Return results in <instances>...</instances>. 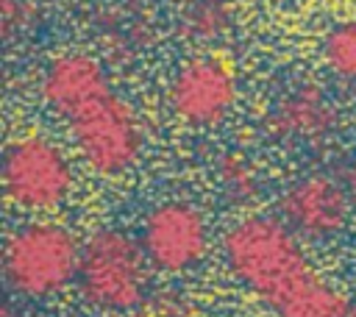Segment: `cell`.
I'll return each instance as SVG.
<instances>
[{
  "label": "cell",
  "instance_id": "1",
  "mask_svg": "<svg viewBox=\"0 0 356 317\" xmlns=\"http://www.w3.org/2000/svg\"><path fill=\"white\" fill-rule=\"evenodd\" d=\"M231 273L278 317H356V306L309 264L284 220L245 217L225 231Z\"/></svg>",
  "mask_w": 356,
  "mask_h": 317
},
{
  "label": "cell",
  "instance_id": "2",
  "mask_svg": "<svg viewBox=\"0 0 356 317\" xmlns=\"http://www.w3.org/2000/svg\"><path fill=\"white\" fill-rule=\"evenodd\" d=\"M44 103L67 122L81 158L106 178L128 172L142 150L136 111L111 89L103 67L83 53L50 61L42 78Z\"/></svg>",
  "mask_w": 356,
  "mask_h": 317
},
{
  "label": "cell",
  "instance_id": "3",
  "mask_svg": "<svg viewBox=\"0 0 356 317\" xmlns=\"http://www.w3.org/2000/svg\"><path fill=\"white\" fill-rule=\"evenodd\" d=\"M147 264L142 242L117 228H100L83 242L78 289L97 311H131L147 292Z\"/></svg>",
  "mask_w": 356,
  "mask_h": 317
},
{
  "label": "cell",
  "instance_id": "4",
  "mask_svg": "<svg viewBox=\"0 0 356 317\" xmlns=\"http://www.w3.org/2000/svg\"><path fill=\"white\" fill-rule=\"evenodd\" d=\"M81 250L83 245L64 225H22L3 250L6 284L22 298H50L78 278Z\"/></svg>",
  "mask_w": 356,
  "mask_h": 317
},
{
  "label": "cell",
  "instance_id": "5",
  "mask_svg": "<svg viewBox=\"0 0 356 317\" xmlns=\"http://www.w3.org/2000/svg\"><path fill=\"white\" fill-rule=\"evenodd\" d=\"M0 175L6 197L25 211H53L72 192V167L44 136L14 139L3 153Z\"/></svg>",
  "mask_w": 356,
  "mask_h": 317
},
{
  "label": "cell",
  "instance_id": "6",
  "mask_svg": "<svg viewBox=\"0 0 356 317\" xmlns=\"http://www.w3.org/2000/svg\"><path fill=\"white\" fill-rule=\"evenodd\" d=\"M167 103L178 120L195 128L222 122L236 103L234 70L217 56H197L186 61L167 89Z\"/></svg>",
  "mask_w": 356,
  "mask_h": 317
},
{
  "label": "cell",
  "instance_id": "7",
  "mask_svg": "<svg viewBox=\"0 0 356 317\" xmlns=\"http://www.w3.org/2000/svg\"><path fill=\"white\" fill-rule=\"evenodd\" d=\"M139 242L156 270L186 273L206 256L209 231L203 214L195 206L184 200H170L150 209L142 222Z\"/></svg>",
  "mask_w": 356,
  "mask_h": 317
},
{
  "label": "cell",
  "instance_id": "8",
  "mask_svg": "<svg viewBox=\"0 0 356 317\" xmlns=\"http://www.w3.org/2000/svg\"><path fill=\"white\" fill-rule=\"evenodd\" d=\"M350 200L353 197L345 184L314 172L286 186L278 200V211L298 236L309 242H325L348 225Z\"/></svg>",
  "mask_w": 356,
  "mask_h": 317
},
{
  "label": "cell",
  "instance_id": "9",
  "mask_svg": "<svg viewBox=\"0 0 356 317\" xmlns=\"http://www.w3.org/2000/svg\"><path fill=\"white\" fill-rule=\"evenodd\" d=\"M337 125V111L317 86H295L270 111V131L286 142H320Z\"/></svg>",
  "mask_w": 356,
  "mask_h": 317
},
{
  "label": "cell",
  "instance_id": "10",
  "mask_svg": "<svg viewBox=\"0 0 356 317\" xmlns=\"http://www.w3.org/2000/svg\"><path fill=\"white\" fill-rule=\"evenodd\" d=\"M323 58L337 78L356 83V19H345L325 33Z\"/></svg>",
  "mask_w": 356,
  "mask_h": 317
},
{
  "label": "cell",
  "instance_id": "11",
  "mask_svg": "<svg viewBox=\"0 0 356 317\" xmlns=\"http://www.w3.org/2000/svg\"><path fill=\"white\" fill-rule=\"evenodd\" d=\"M222 186L236 197V200H248L256 189V175L250 172L248 161L242 158H231L225 167H222Z\"/></svg>",
  "mask_w": 356,
  "mask_h": 317
}]
</instances>
